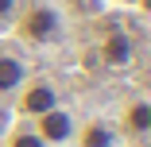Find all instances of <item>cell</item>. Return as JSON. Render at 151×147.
Listing matches in <instances>:
<instances>
[{"label": "cell", "instance_id": "obj_1", "mask_svg": "<svg viewBox=\"0 0 151 147\" xmlns=\"http://www.w3.org/2000/svg\"><path fill=\"white\" fill-rule=\"evenodd\" d=\"M58 31H62V16H58L54 8H47V4H35L19 19V35L27 43H50Z\"/></svg>", "mask_w": 151, "mask_h": 147}, {"label": "cell", "instance_id": "obj_6", "mask_svg": "<svg viewBox=\"0 0 151 147\" xmlns=\"http://www.w3.org/2000/svg\"><path fill=\"white\" fill-rule=\"evenodd\" d=\"M78 143H81V147H116V132H112L109 124L93 120V124H85V128H81Z\"/></svg>", "mask_w": 151, "mask_h": 147}, {"label": "cell", "instance_id": "obj_3", "mask_svg": "<svg viewBox=\"0 0 151 147\" xmlns=\"http://www.w3.org/2000/svg\"><path fill=\"white\" fill-rule=\"evenodd\" d=\"M54 105H58V93H54V85H47V81H31L19 93V112L23 116H43Z\"/></svg>", "mask_w": 151, "mask_h": 147}, {"label": "cell", "instance_id": "obj_9", "mask_svg": "<svg viewBox=\"0 0 151 147\" xmlns=\"http://www.w3.org/2000/svg\"><path fill=\"white\" fill-rule=\"evenodd\" d=\"M16 12V0H0V19H8Z\"/></svg>", "mask_w": 151, "mask_h": 147}, {"label": "cell", "instance_id": "obj_4", "mask_svg": "<svg viewBox=\"0 0 151 147\" xmlns=\"http://www.w3.org/2000/svg\"><path fill=\"white\" fill-rule=\"evenodd\" d=\"M27 81V66L16 54H0V93H16Z\"/></svg>", "mask_w": 151, "mask_h": 147}, {"label": "cell", "instance_id": "obj_8", "mask_svg": "<svg viewBox=\"0 0 151 147\" xmlns=\"http://www.w3.org/2000/svg\"><path fill=\"white\" fill-rule=\"evenodd\" d=\"M8 147H47V143L39 139V132H35V128H23V132H16V136H12V143H8Z\"/></svg>", "mask_w": 151, "mask_h": 147}, {"label": "cell", "instance_id": "obj_5", "mask_svg": "<svg viewBox=\"0 0 151 147\" xmlns=\"http://www.w3.org/2000/svg\"><path fill=\"white\" fill-rule=\"evenodd\" d=\"M101 58H105L109 66H128L132 62V39L124 31H112L105 39V47H101Z\"/></svg>", "mask_w": 151, "mask_h": 147}, {"label": "cell", "instance_id": "obj_7", "mask_svg": "<svg viewBox=\"0 0 151 147\" xmlns=\"http://www.w3.org/2000/svg\"><path fill=\"white\" fill-rule=\"evenodd\" d=\"M128 128H132V132H147V128H151V105H147V101H136V105L128 108Z\"/></svg>", "mask_w": 151, "mask_h": 147}, {"label": "cell", "instance_id": "obj_2", "mask_svg": "<svg viewBox=\"0 0 151 147\" xmlns=\"http://www.w3.org/2000/svg\"><path fill=\"white\" fill-rule=\"evenodd\" d=\"M35 120H39V128H35V132H39V139H43L47 147L70 143V139H74V132H78V128H74V116H70V112H66L62 105H54L50 112L35 116Z\"/></svg>", "mask_w": 151, "mask_h": 147}]
</instances>
